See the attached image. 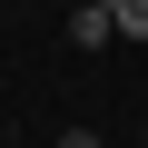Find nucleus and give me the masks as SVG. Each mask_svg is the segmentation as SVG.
Instances as JSON below:
<instances>
[{
    "label": "nucleus",
    "instance_id": "nucleus-1",
    "mask_svg": "<svg viewBox=\"0 0 148 148\" xmlns=\"http://www.w3.org/2000/svg\"><path fill=\"white\" fill-rule=\"evenodd\" d=\"M69 40L79 49H109L119 40V0H79V10H69Z\"/></svg>",
    "mask_w": 148,
    "mask_h": 148
},
{
    "label": "nucleus",
    "instance_id": "nucleus-2",
    "mask_svg": "<svg viewBox=\"0 0 148 148\" xmlns=\"http://www.w3.org/2000/svg\"><path fill=\"white\" fill-rule=\"evenodd\" d=\"M119 40H148V0H119Z\"/></svg>",
    "mask_w": 148,
    "mask_h": 148
},
{
    "label": "nucleus",
    "instance_id": "nucleus-3",
    "mask_svg": "<svg viewBox=\"0 0 148 148\" xmlns=\"http://www.w3.org/2000/svg\"><path fill=\"white\" fill-rule=\"evenodd\" d=\"M59 148H109V138H99V128H59Z\"/></svg>",
    "mask_w": 148,
    "mask_h": 148
}]
</instances>
